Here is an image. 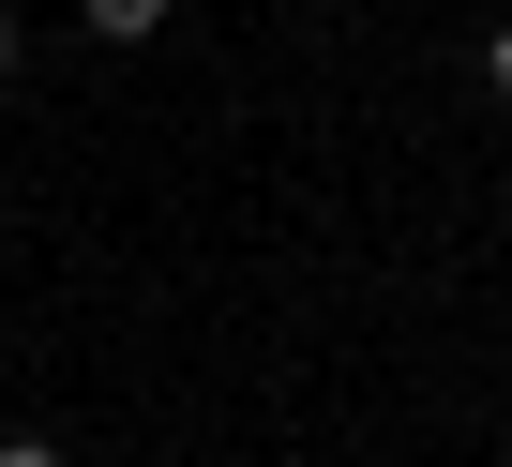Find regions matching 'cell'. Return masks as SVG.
Instances as JSON below:
<instances>
[{
  "mask_svg": "<svg viewBox=\"0 0 512 467\" xmlns=\"http://www.w3.org/2000/svg\"><path fill=\"white\" fill-rule=\"evenodd\" d=\"M76 16H91V46H151V31L181 16V0H76Z\"/></svg>",
  "mask_w": 512,
  "mask_h": 467,
  "instance_id": "obj_1",
  "label": "cell"
},
{
  "mask_svg": "<svg viewBox=\"0 0 512 467\" xmlns=\"http://www.w3.org/2000/svg\"><path fill=\"white\" fill-rule=\"evenodd\" d=\"M482 91H497V106H512V16H497V31H482Z\"/></svg>",
  "mask_w": 512,
  "mask_h": 467,
  "instance_id": "obj_2",
  "label": "cell"
},
{
  "mask_svg": "<svg viewBox=\"0 0 512 467\" xmlns=\"http://www.w3.org/2000/svg\"><path fill=\"white\" fill-rule=\"evenodd\" d=\"M0 467H61V437H0Z\"/></svg>",
  "mask_w": 512,
  "mask_h": 467,
  "instance_id": "obj_3",
  "label": "cell"
},
{
  "mask_svg": "<svg viewBox=\"0 0 512 467\" xmlns=\"http://www.w3.org/2000/svg\"><path fill=\"white\" fill-rule=\"evenodd\" d=\"M0 76H16V0H0Z\"/></svg>",
  "mask_w": 512,
  "mask_h": 467,
  "instance_id": "obj_4",
  "label": "cell"
},
{
  "mask_svg": "<svg viewBox=\"0 0 512 467\" xmlns=\"http://www.w3.org/2000/svg\"><path fill=\"white\" fill-rule=\"evenodd\" d=\"M0 226H16V211H0Z\"/></svg>",
  "mask_w": 512,
  "mask_h": 467,
  "instance_id": "obj_5",
  "label": "cell"
}]
</instances>
